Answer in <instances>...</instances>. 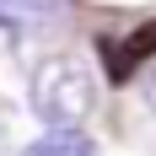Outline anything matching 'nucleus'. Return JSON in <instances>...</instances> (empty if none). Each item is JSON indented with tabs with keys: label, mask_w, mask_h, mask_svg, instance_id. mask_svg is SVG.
<instances>
[{
	"label": "nucleus",
	"mask_w": 156,
	"mask_h": 156,
	"mask_svg": "<svg viewBox=\"0 0 156 156\" xmlns=\"http://www.w3.org/2000/svg\"><path fill=\"white\" fill-rule=\"evenodd\" d=\"M92 108H97V76L76 54H54V59L38 65V76H32V113L54 135L59 129H76Z\"/></svg>",
	"instance_id": "1"
},
{
	"label": "nucleus",
	"mask_w": 156,
	"mask_h": 156,
	"mask_svg": "<svg viewBox=\"0 0 156 156\" xmlns=\"http://www.w3.org/2000/svg\"><path fill=\"white\" fill-rule=\"evenodd\" d=\"M151 54H156V22L135 27L124 43H102V59H108V81H129V76H135L145 59H151Z\"/></svg>",
	"instance_id": "2"
},
{
	"label": "nucleus",
	"mask_w": 156,
	"mask_h": 156,
	"mask_svg": "<svg viewBox=\"0 0 156 156\" xmlns=\"http://www.w3.org/2000/svg\"><path fill=\"white\" fill-rule=\"evenodd\" d=\"M65 22V0H0V32H43Z\"/></svg>",
	"instance_id": "3"
},
{
	"label": "nucleus",
	"mask_w": 156,
	"mask_h": 156,
	"mask_svg": "<svg viewBox=\"0 0 156 156\" xmlns=\"http://www.w3.org/2000/svg\"><path fill=\"white\" fill-rule=\"evenodd\" d=\"M22 156H97V140H92V135H76V129H59V135L32 140Z\"/></svg>",
	"instance_id": "4"
},
{
	"label": "nucleus",
	"mask_w": 156,
	"mask_h": 156,
	"mask_svg": "<svg viewBox=\"0 0 156 156\" xmlns=\"http://www.w3.org/2000/svg\"><path fill=\"white\" fill-rule=\"evenodd\" d=\"M145 102H151V108H156V76L145 81Z\"/></svg>",
	"instance_id": "5"
}]
</instances>
